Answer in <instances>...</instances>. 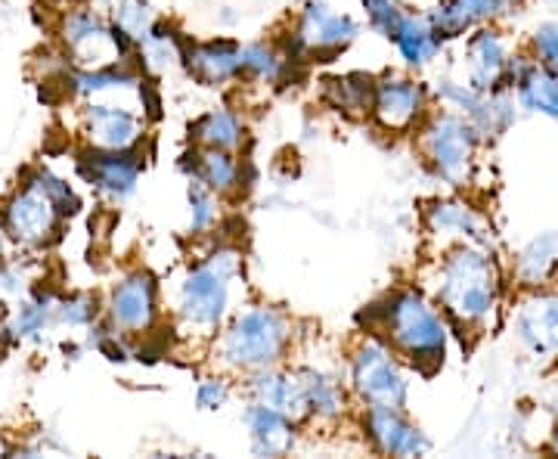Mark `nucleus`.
Instances as JSON below:
<instances>
[{"instance_id": "14", "label": "nucleus", "mask_w": 558, "mask_h": 459, "mask_svg": "<svg viewBox=\"0 0 558 459\" xmlns=\"http://www.w3.org/2000/svg\"><path fill=\"white\" fill-rule=\"evenodd\" d=\"M186 62L202 84H223L242 72V50L230 40H208V44L190 47Z\"/></svg>"}, {"instance_id": "28", "label": "nucleus", "mask_w": 558, "mask_h": 459, "mask_svg": "<svg viewBox=\"0 0 558 459\" xmlns=\"http://www.w3.org/2000/svg\"><path fill=\"white\" fill-rule=\"evenodd\" d=\"M472 16L459 7L457 0H447V3H440L438 10L432 13V25L438 28L440 38H457V35H462L469 25H472Z\"/></svg>"}, {"instance_id": "20", "label": "nucleus", "mask_w": 558, "mask_h": 459, "mask_svg": "<svg viewBox=\"0 0 558 459\" xmlns=\"http://www.w3.org/2000/svg\"><path fill=\"white\" fill-rule=\"evenodd\" d=\"M519 97L527 109L539 116L558 119V72L549 65H531V72L519 81Z\"/></svg>"}, {"instance_id": "27", "label": "nucleus", "mask_w": 558, "mask_h": 459, "mask_svg": "<svg viewBox=\"0 0 558 459\" xmlns=\"http://www.w3.org/2000/svg\"><path fill=\"white\" fill-rule=\"evenodd\" d=\"M242 72L252 75V78L274 81L279 75V57L270 47L252 44V47L242 50Z\"/></svg>"}, {"instance_id": "8", "label": "nucleus", "mask_w": 558, "mask_h": 459, "mask_svg": "<svg viewBox=\"0 0 558 459\" xmlns=\"http://www.w3.org/2000/svg\"><path fill=\"white\" fill-rule=\"evenodd\" d=\"M57 212H62L57 200L50 196L44 178L38 183H32L20 200L10 205L7 212V227L13 230V237H20L22 242H40L50 230H53V220Z\"/></svg>"}, {"instance_id": "7", "label": "nucleus", "mask_w": 558, "mask_h": 459, "mask_svg": "<svg viewBox=\"0 0 558 459\" xmlns=\"http://www.w3.org/2000/svg\"><path fill=\"white\" fill-rule=\"evenodd\" d=\"M354 38H357V25L351 16L332 13L326 3H307L299 32H295V47L323 53V50H341Z\"/></svg>"}, {"instance_id": "35", "label": "nucleus", "mask_w": 558, "mask_h": 459, "mask_svg": "<svg viewBox=\"0 0 558 459\" xmlns=\"http://www.w3.org/2000/svg\"><path fill=\"white\" fill-rule=\"evenodd\" d=\"M556 450H558V432H556Z\"/></svg>"}, {"instance_id": "19", "label": "nucleus", "mask_w": 558, "mask_h": 459, "mask_svg": "<svg viewBox=\"0 0 558 459\" xmlns=\"http://www.w3.org/2000/svg\"><path fill=\"white\" fill-rule=\"evenodd\" d=\"M137 119L116 106H90V137L106 149H128L137 141Z\"/></svg>"}, {"instance_id": "5", "label": "nucleus", "mask_w": 558, "mask_h": 459, "mask_svg": "<svg viewBox=\"0 0 558 459\" xmlns=\"http://www.w3.org/2000/svg\"><path fill=\"white\" fill-rule=\"evenodd\" d=\"M425 156L447 183H465L472 174L478 128L459 116H438L425 131Z\"/></svg>"}, {"instance_id": "1", "label": "nucleus", "mask_w": 558, "mask_h": 459, "mask_svg": "<svg viewBox=\"0 0 558 459\" xmlns=\"http://www.w3.org/2000/svg\"><path fill=\"white\" fill-rule=\"evenodd\" d=\"M438 301L462 326L490 317L497 304V267L481 249L462 245L440 264Z\"/></svg>"}, {"instance_id": "10", "label": "nucleus", "mask_w": 558, "mask_h": 459, "mask_svg": "<svg viewBox=\"0 0 558 459\" xmlns=\"http://www.w3.org/2000/svg\"><path fill=\"white\" fill-rule=\"evenodd\" d=\"M156 317V282L149 274H134L112 292V319L121 329H146Z\"/></svg>"}, {"instance_id": "9", "label": "nucleus", "mask_w": 558, "mask_h": 459, "mask_svg": "<svg viewBox=\"0 0 558 459\" xmlns=\"http://www.w3.org/2000/svg\"><path fill=\"white\" fill-rule=\"evenodd\" d=\"M366 435L379 447L381 454L391 457H418L428 450V438L400 416V410L369 407L366 413Z\"/></svg>"}, {"instance_id": "24", "label": "nucleus", "mask_w": 558, "mask_h": 459, "mask_svg": "<svg viewBox=\"0 0 558 459\" xmlns=\"http://www.w3.org/2000/svg\"><path fill=\"white\" fill-rule=\"evenodd\" d=\"M558 267V237H539L519 255V277L527 286L546 282Z\"/></svg>"}, {"instance_id": "16", "label": "nucleus", "mask_w": 558, "mask_h": 459, "mask_svg": "<svg viewBox=\"0 0 558 459\" xmlns=\"http://www.w3.org/2000/svg\"><path fill=\"white\" fill-rule=\"evenodd\" d=\"M137 161H131V156H121V149L94 153L84 161V174L109 196H128L134 190V183H137Z\"/></svg>"}, {"instance_id": "23", "label": "nucleus", "mask_w": 558, "mask_h": 459, "mask_svg": "<svg viewBox=\"0 0 558 459\" xmlns=\"http://www.w3.org/2000/svg\"><path fill=\"white\" fill-rule=\"evenodd\" d=\"M236 161L227 156V149H211L205 146L202 153H196V161H193V178L205 183L211 193H223L236 183Z\"/></svg>"}, {"instance_id": "30", "label": "nucleus", "mask_w": 558, "mask_h": 459, "mask_svg": "<svg viewBox=\"0 0 558 459\" xmlns=\"http://www.w3.org/2000/svg\"><path fill=\"white\" fill-rule=\"evenodd\" d=\"M190 202H193V230H205V227L215 220V200H211V190L196 180L193 190H190Z\"/></svg>"}, {"instance_id": "17", "label": "nucleus", "mask_w": 558, "mask_h": 459, "mask_svg": "<svg viewBox=\"0 0 558 459\" xmlns=\"http://www.w3.org/2000/svg\"><path fill=\"white\" fill-rule=\"evenodd\" d=\"M506 47L494 32H478L472 44H469V72H472V84L478 90H490L502 75H506Z\"/></svg>"}, {"instance_id": "21", "label": "nucleus", "mask_w": 558, "mask_h": 459, "mask_svg": "<svg viewBox=\"0 0 558 459\" xmlns=\"http://www.w3.org/2000/svg\"><path fill=\"white\" fill-rule=\"evenodd\" d=\"M193 134L202 146H211V149H233L242 141V124L233 112L227 109H211L205 112L196 124H193Z\"/></svg>"}, {"instance_id": "6", "label": "nucleus", "mask_w": 558, "mask_h": 459, "mask_svg": "<svg viewBox=\"0 0 558 459\" xmlns=\"http://www.w3.org/2000/svg\"><path fill=\"white\" fill-rule=\"evenodd\" d=\"M354 388L369 407H385V410H400L407 403V379L391 358L385 345L366 341L354 354Z\"/></svg>"}, {"instance_id": "2", "label": "nucleus", "mask_w": 558, "mask_h": 459, "mask_svg": "<svg viewBox=\"0 0 558 459\" xmlns=\"http://www.w3.org/2000/svg\"><path fill=\"white\" fill-rule=\"evenodd\" d=\"M385 333L391 336L400 354L418 363V366H438L447 348L444 323L435 314V307L422 299L418 292H398L395 299L381 307Z\"/></svg>"}, {"instance_id": "12", "label": "nucleus", "mask_w": 558, "mask_h": 459, "mask_svg": "<svg viewBox=\"0 0 558 459\" xmlns=\"http://www.w3.org/2000/svg\"><path fill=\"white\" fill-rule=\"evenodd\" d=\"M245 425L252 432V447L258 457H279L295 440L292 420L274 407H267V403H258V400L245 410Z\"/></svg>"}, {"instance_id": "31", "label": "nucleus", "mask_w": 558, "mask_h": 459, "mask_svg": "<svg viewBox=\"0 0 558 459\" xmlns=\"http://www.w3.org/2000/svg\"><path fill=\"white\" fill-rule=\"evenodd\" d=\"M534 47H537V53L543 57V62H546L549 69H556L558 72V25L556 22H549V25H539L537 35H534Z\"/></svg>"}, {"instance_id": "33", "label": "nucleus", "mask_w": 558, "mask_h": 459, "mask_svg": "<svg viewBox=\"0 0 558 459\" xmlns=\"http://www.w3.org/2000/svg\"><path fill=\"white\" fill-rule=\"evenodd\" d=\"M457 3L475 22L490 20V16H497L499 10H502V0H457Z\"/></svg>"}, {"instance_id": "11", "label": "nucleus", "mask_w": 558, "mask_h": 459, "mask_svg": "<svg viewBox=\"0 0 558 459\" xmlns=\"http://www.w3.org/2000/svg\"><path fill=\"white\" fill-rule=\"evenodd\" d=\"M418 109H422V90L418 84L407 78H385L376 84V97H373V112L376 119L400 131V128H410L416 121Z\"/></svg>"}, {"instance_id": "25", "label": "nucleus", "mask_w": 558, "mask_h": 459, "mask_svg": "<svg viewBox=\"0 0 558 459\" xmlns=\"http://www.w3.org/2000/svg\"><path fill=\"white\" fill-rule=\"evenodd\" d=\"M301 382H304V395H307V407L317 413V416H339L341 407H344V398H341V388L329 376H323L317 370H304L299 373Z\"/></svg>"}, {"instance_id": "32", "label": "nucleus", "mask_w": 558, "mask_h": 459, "mask_svg": "<svg viewBox=\"0 0 558 459\" xmlns=\"http://www.w3.org/2000/svg\"><path fill=\"white\" fill-rule=\"evenodd\" d=\"M196 400H199L202 410H215L227 400V382L223 379H205L196 391Z\"/></svg>"}, {"instance_id": "22", "label": "nucleus", "mask_w": 558, "mask_h": 459, "mask_svg": "<svg viewBox=\"0 0 558 459\" xmlns=\"http://www.w3.org/2000/svg\"><path fill=\"white\" fill-rule=\"evenodd\" d=\"M428 227L444 237H481V220L469 205L459 202H438L428 208Z\"/></svg>"}, {"instance_id": "26", "label": "nucleus", "mask_w": 558, "mask_h": 459, "mask_svg": "<svg viewBox=\"0 0 558 459\" xmlns=\"http://www.w3.org/2000/svg\"><path fill=\"white\" fill-rule=\"evenodd\" d=\"M326 97L332 100V106H339L344 112H363V109L373 106L376 87L369 84V78L348 75V78L326 81Z\"/></svg>"}, {"instance_id": "13", "label": "nucleus", "mask_w": 558, "mask_h": 459, "mask_svg": "<svg viewBox=\"0 0 558 459\" xmlns=\"http://www.w3.org/2000/svg\"><path fill=\"white\" fill-rule=\"evenodd\" d=\"M252 395H255L258 403H267L279 413H286L289 420H301L311 410L301 376H282V373L258 370L255 379H252Z\"/></svg>"}, {"instance_id": "4", "label": "nucleus", "mask_w": 558, "mask_h": 459, "mask_svg": "<svg viewBox=\"0 0 558 459\" xmlns=\"http://www.w3.org/2000/svg\"><path fill=\"white\" fill-rule=\"evenodd\" d=\"M236 270H240L236 252H218L202 261L199 267H193L180 286V317L193 329H215L227 314L230 280L236 277Z\"/></svg>"}, {"instance_id": "34", "label": "nucleus", "mask_w": 558, "mask_h": 459, "mask_svg": "<svg viewBox=\"0 0 558 459\" xmlns=\"http://www.w3.org/2000/svg\"><path fill=\"white\" fill-rule=\"evenodd\" d=\"M87 317H90L87 301H72V304L62 307V319H65V323H84Z\"/></svg>"}, {"instance_id": "3", "label": "nucleus", "mask_w": 558, "mask_h": 459, "mask_svg": "<svg viewBox=\"0 0 558 459\" xmlns=\"http://www.w3.org/2000/svg\"><path fill=\"white\" fill-rule=\"evenodd\" d=\"M289 341V323L274 307H252L223 333L220 358L240 370H267Z\"/></svg>"}, {"instance_id": "18", "label": "nucleus", "mask_w": 558, "mask_h": 459, "mask_svg": "<svg viewBox=\"0 0 558 459\" xmlns=\"http://www.w3.org/2000/svg\"><path fill=\"white\" fill-rule=\"evenodd\" d=\"M388 38L398 44L400 57L410 65H425L428 60H435L440 47V35L432 20H416V16H403Z\"/></svg>"}, {"instance_id": "29", "label": "nucleus", "mask_w": 558, "mask_h": 459, "mask_svg": "<svg viewBox=\"0 0 558 459\" xmlns=\"http://www.w3.org/2000/svg\"><path fill=\"white\" fill-rule=\"evenodd\" d=\"M363 7H366V13H369L373 28H379L381 35H391V32L398 28V22L403 20L398 0H363Z\"/></svg>"}, {"instance_id": "15", "label": "nucleus", "mask_w": 558, "mask_h": 459, "mask_svg": "<svg viewBox=\"0 0 558 459\" xmlns=\"http://www.w3.org/2000/svg\"><path fill=\"white\" fill-rule=\"evenodd\" d=\"M519 336L537 354L558 348V295L527 301L519 314Z\"/></svg>"}]
</instances>
